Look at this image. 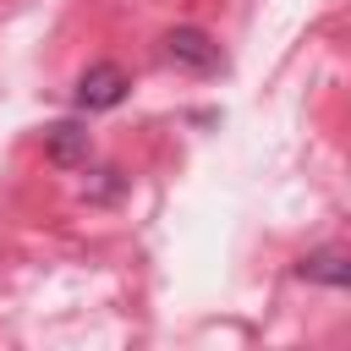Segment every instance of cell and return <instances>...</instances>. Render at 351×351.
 Wrapping results in <instances>:
<instances>
[{"instance_id": "obj_1", "label": "cell", "mask_w": 351, "mask_h": 351, "mask_svg": "<svg viewBox=\"0 0 351 351\" xmlns=\"http://www.w3.org/2000/svg\"><path fill=\"white\" fill-rule=\"evenodd\" d=\"M126 88H132V77L115 66V60H93L82 77H77V88H71V99H77V110H115L121 99H126Z\"/></svg>"}, {"instance_id": "obj_2", "label": "cell", "mask_w": 351, "mask_h": 351, "mask_svg": "<svg viewBox=\"0 0 351 351\" xmlns=\"http://www.w3.org/2000/svg\"><path fill=\"white\" fill-rule=\"evenodd\" d=\"M165 55H170L181 71H197V77H208V71L225 66L214 33H203V27H170V33H165Z\"/></svg>"}, {"instance_id": "obj_3", "label": "cell", "mask_w": 351, "mask_h": 351, "mask_svg": "<svg viewBox=\"0 0 351 351\" xmlns=\"http://www.w3.org/2000/svg\"><path fill=\"white\" fill-rule=\"evenodd\" d=\"M44 154H49V165L77 170V165H88L93 137H88V126H77V121H55V126L44 132Z\"/></svg>"}, {"instance_id": "obj_4", "label": "cell", "mask_w": 351, "mask_h": 351, "mask_svg": "<svg viewBox=\"0 0 351 351\" xmlns=\"http://www.w3.org/2000/svg\"><path fill=\"white\" fill-rule=\"evenodd\" d=\"M296 274L302 280H313V285H351V258L340 252V247H318V252H307L302 263H296Z\"/></svg>"}, {"instance_id": "obj_5", "label": "cell", "mask_w": 351, "mask_h": 351, "mask_svg": "<svg viewBox=\"0 0 351 351\" xmlns=\"http://www.w3.org/2000/svg\"><path fill=\"white\" fill-rule=\"evenodd\" d=\"M93 176H99V181L88 186V197H99V203H104V197H115V192H121V170H93Z\"/></svg>"}]
</instances>
